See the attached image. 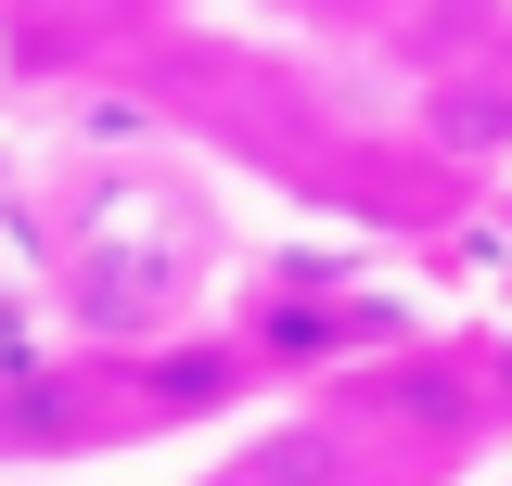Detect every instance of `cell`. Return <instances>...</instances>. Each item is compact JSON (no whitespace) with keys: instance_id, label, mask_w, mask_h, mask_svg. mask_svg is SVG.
<instances>
[{"instance_id":"6da1fadb","label":"cell","mask_w":512,"mask_h":486,"mask_svg":"<svg viewBox=\"0 0 512 486\" xmlns=\"http://www.w3.org/2000/svg\"><path fill=\"white\" fill-rule=\"evenodd\" d=\"M295 13H333V26H359V13H384V0H295Z\"/></svg>"}]
</instances>
